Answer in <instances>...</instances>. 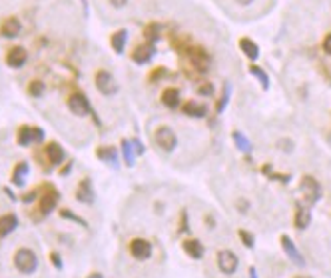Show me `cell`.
Returning <instances> with one entry per match:
<instances>
[{"label": "cell", "instance_id": "8", "mask_svg": "<svg viewBox=\"0 0 331 278\" xmlns=\"http://www.w3.org/2000/svg\"><path fill=\"white\" fill-rule=\"evenodd\" d=\"M281 246H283L285 254H288L290 258L293 260V264H297L299 268H303V266H305V260H303V256L299 254L297 246H295V244L292 242V238H290V236H281Z\"/></svg>", "mask_w": 331, "mask_h": 278}, {"label": "cell", "instance_id": "18", "mask_svg": "<svg viewBox=\"0 0 331 278\" xmlns=\"http://www.w3.org/2000/svg\"><path fill=\"white\" fill-rule=\"evenodd\" d=\"M152 58V48L150 44H140L134 48V52H132V60H136L138 64H144Z\"/></svg>", "mask_w": 331, "mask_h": 278}, {"label": "cell", "instance_id": "21", "mask_svg": "<svg viewBox=\"0 0 331 278\" xmlns=\"http://www.w3.org/2000/svg\"><path fill=\"white\" fill-rule=\"evenodd\" d=\"M26 174H28V164L26 162H20V164H16V170H14V184L16 186H24V178H26Z\"/></svg>", "mask_w": 331, "mask_h": 278}, {"label": "cell", "instance_id": "36", "mask_svg": "<svg viewBox=\"0 0 331 278\" xmlns=\"http://www.w3.org/2000/svg\"><path fill=\"white\" fill-rule=\"evenodd\" d=\"M235 2H237V4H241V6H246V4H252L253 0H235Z\"/></svg>", "mask_w": 331, "mask_h": 278}, {"label": "cell", "instance_id": "5", "mask_svg": "<svg viewBox=\"0 0 331 278\" xmlns=\"http://www.w3.org/2000/svg\"><path fill=\"white\" fill-rule=\"evenodd\" d=\"M68 108L74 116H86L88 112H90V102H88V98L82 94V92H72L68 96Z\"/></svg>", "mask_w": 331, "mask_h": 278}, {"label": "cell", "instance_id": "6", "mask_svg": "<svg viewBox=\"0 0 331 278\" xmlns=\"http://www.w3.org/2000/svg\"><path fill=\"white\" fill-rule=\"evenodd\" d=\"M28 60V52L24 46H12L6 52V64L10 68H22Z\"/></svg>", "mask_w": 331, "mask_h": 278}, {"label": "cell", "instance_id": "26", "mask_svg": "<svg viewBox=\"0 0 331 278\" xmlns=\"http://www.w3.org/2000/svg\"><path fill=\"white\" fill-rule=\"evenodd\" d=\"M128 2H130V0H104V4H106L110 10H114V12H118V10L126 8V6H128Z\"/></svg>", "mask_w": 331, "mask_h": 278}, {"label": "cell", "instance_id": "1", "mask_svg": "<svg viewBox=\"0 0 331 278\" xmlns=\"http://www.w3.org/2000/svg\"><path fill=\"white\" fill-rule=\"evenodd\" d=\"M14 266L22 272V274H34L38 268V256L32 248L22 246L14 252Z\"/></svg>", "mask_w": 331, "mask_h": 278}, {"label": "cell", "instance_id": "23", "mask_svg": "<svg viewBox=\"0 0 331 278\" xmlns=\"http://www.w3.org/2000/svg\"><path fill=\"white\" fill-rule=\"evenodd\" d=\"M124 42H126V30H120V32H116V34L112 36V48H114L118 54L124 50Z\"/></svg>", "mask_w": 331, "mask_h": 278}, {"label": "cell", "instance_id": "12", "mask_svg": "<svg viewBox=\"0 0 331 278\" xmlns=\"http://www.w3.org/2000/svg\"><path fill=\"white\" fill-rule=\"evenodd\" d=\"M46 154H48L50 164H54V166L62 164V162H64V158H66V152L62 150V146H60L58 142H50V144L46 146Z\"/></svg>", "mask_w": 331, "mask_h": 278}, {"label": "cell", "instance_id": "35", "mask_svg": "<svg viewBox=\"0 0 331 278\" xmlns=\"http://www.w3.org/2000/svg\"><path fill=\"white\" fill-rule=\"evenodd\" d=\"M50 260H52V264H56V268H62V260H60V256L56 252L50 254Z\"/></svg>", "mask_w": 331, "mask_h": 278}, {"label": "cell", "instance_id": "27", "mask_svg": "<svg viewBox=\"0 0 331 278\" xmlns=\"http://www.w3.org/2000/svg\"><path fill=\"white\" fill-rule=\"evenodd\" d=\"M234 140H235V144H237V148L241 152H250V142H248V138H244L239 132H234Z\"/></svg>", "mask_w": 331, "mask_h": 278}, {"label": "cell", "instance_id": "32", "mask_svg": "<svg viewBox=\"0 0 331 278\" xmlns=\"http://www.w3.org/2000/svg\"><path fill=\"white\" fill-rule=\"evenodd\" d=\"M323 52L331 56V34H327V36L323 38Z\"/></svg>", "mask_w": 331, "mask_h": 278}, {"label": "cell", "instance_id": "10", "mask_svg": "<svg viewBox=\"0 0 331 278\" xmlns=\"http://www.w3.org/2000/svg\"><path fill=\"white\" fill-rule=\"evenodd\" d=\"M301 188H303L305 196H307V200H310V202L319 200V196H321V188H319V184H317L312 176H305V178L301 180Z\"/></svg>", "mask_w": 331, "mask_h": 278}, {"label": "cell", "instance_id": "17", "mask_svg": "<svg viewBox=\"0 0 331 278\" xmlns=\"http://www.w3.org/2000/svg\"><path fill=\"white\" fill-rule=\"evenodd\" d=\"M184 112L188 116H194V118H204L208 114V106L206 104H197V102H188L184 106Z\"/></svg>", "mask_w": 331, "mask_h": 278}, {"label": "cell", "instance_id": "33", "mask_svg": "<svg viewBox=\"0 0 331 278\" xmlns=\"http://www.w3.org/2000/svg\"><path fill=\"white\" fill-rule=\"evenodd\" d=\"M32 138H34V142H42L44 132L40 130V128H32Z\"/></svg>", "mask_w": 331, "mask_h": 278}, {"label": "cell", "instance_id": "19", "mask_svg": "<svg viewBox=\"0 0 331 278\" xmlns=\"http://www.w3.org/2000/svg\"><path fill=\"white\" fill-rule=\"evenodd\" d=\"M78 200L80 202H86V204H92L94 200H96V196H94V190L90 188V182H82L80 184V188H78Z\"/></svg>", "mask_w": 331, "mask_h": 278}, {"label": "cell", "instance_id": "37", "mask_svg": "<svg viewBox=\"0 0 331 278\" xmlns=\"http://www.w3.org/2000/svg\"><path fill=\"white\" fill-rule=\"evenodd\" d=\"M88 278H104V276H102L100 272H92V274H90V276H88Z\"/></svg>", "mask_w": 331, "mask_h": 278}, {"label": "cell", "instance_id": "34", "mask_svg": "<svg viewBox=\"0 0 331 278\" xmlns=\"http://www.w3.org/2000/svg\"><path fill=\"white\" fill-rule=\"evenodd\" d=\"M214 92V86H212V84H204V86L200 88V94H204V96H210Z\"/></svg>", "mask_w": 331, "mask_h": 278}, {"label": "cell", "instance_id": "24", "mask_svg": "<svg viewBox=\"0 0 331 278\" xmlns=\"http://www.w3.org/2000/svg\"><path fill=\"white\" fill-rule=\"evenodd\" d=\"M98 156H100V160H106V162H110L112 166H116V150L114 148H100L98 150Z\"/></svg>", "mask_w": 331, "mask_h": 278}, {"label": "cell", "instance_id": "31", "mask_svg": "<svg viewBox=\"0 0 331 278\" xmlns=\"http://www.w3.org/2000/svg\"><path fill=\"white\" fill-rule=\"evenodd\" d=\"M60 214H62L64 218H70V220H74V222H78L80 226H86V222H84L82 218H78L76 214H72V212H70V210H62V212H60Z\"/></svg>", "mask_w": 331, "mask_h": 278}, {"label": "cell", "instance_id": "29", "mask_svg": "<svg viewBox=\"0 0 331 278\" xmlns=\"http://www.w3.org/2000/svg\"><path fill=\"white\" fill-rule=\"evenodd\" d=\"M122 150H124L126 164H128V166H134V158H132L134 154H132V150H130V142H128V140H124V142H122Z\"/></svg>", "mask_w": 331, "mask_h": 278}, {"label": "cell", "instance_id": "9", "mask_svg": "<svg viewBox=\"0 0 331 278\" xmlns=\"http://www.w3.org/2000/svg\"><path fill=\"white\" fill-rule=\"evenodd\" d=\"M20 32H22V24L16 16H8L2 22V26H0V34L4 38H16Z\"/></svg>", "mask_w": 331, "mask_h": 278}, {"label": "cell", "instance_id": "22", "mask_svg": "<svg viewBox=\"0 0 331 278\" xmlns=\"http://www.w3.org/2000/svg\"><path fill=\"white\" fill-rule=\"evenodd\" d=\"M30 142H34V138H32V128H30V126H22V128H18V144L28 146Z\"/></svg>", "mask_w": 331, "mask_h": 278}, {"label": "cell", "instance_id": "30", "mask_svg": "<svg viewBox=\"0 0 331 278\" xmlns=\"http://www.w3.org/2000/svg\"><path fill=\"white\" fill-rule=\"evenodd\" d=\"M239 236H241V242H244L248 248H253L255 240H253V234L252 232H246V230H239Z\"/></svg>", "mask_w": 331, "mask_h": 278}, {"label": "cell", "instance_id": "13", "mask_svg": "<svg viewBox=\"0 0 331 278\" xmlns=\"http://www.w3.org/2000/svg\"><path fill=\"white\" fill-rule=\"evenodd\" d=\"M56 198H58L56 192H48V194H44V196L38 200V208H40V212H42L44 216L50 214V212L56 208Z\"/></svg>", "mask_w": 331, "mask_h": 278}, {"label": "cell", "instance_id": "15", "mask_svg": "<svg viewBox=\"0 0 331 278\" xmlns=\"http://www.w3.org/2000/svg\"><path fill=\"white\" fill-rule=\"evenodd\" d=\"M239 46H241V52H244L250 60H257L259 48H257V44H255L253 40H250V38H241V40H239Z\"/></svg>", "mask_w": 331, "mask_h": 278}, {"label": "cell", "instance_id": "3", "mask_svg": "<svg viewBox=\"0 0 331 278\" xmlns=\"http://www.w3.org/2000/svg\"><path fill=\"white\" fill-rule=\"evenodd\" d=\"M154 138H156V144L164 152H174L175 146H178V136H175V132L170 126H160L156 134H154Z\"/></svg>", "mask_w": 331, "mask_h": 278}, {"label": "cell", "instance_id": "28", "mask_svg": "<svg viewBox=\"0 0 331 278\" xmlns=\"http://www.w3.org/2000/svg\"><path fill=\"white\" fill-rule=\"evenodd\" d=\"M250 72H252V74H255V76H257V80H259V82L263 84V88L268 90L270 82H268V76H266V72H263L261 68H257V66H252V68H250Z\"/></svg>", "mask_w": 331, "mask_h": 278}, {"label": "cell", "instance_id": "25", "mask_svg": "<svg viewBox=\"0 0 331 278\" xmlns=\"http://www.w3.org/2000/svg\"><path fill=\"white\" fill-rule=\"evenodd\" d=\"M28 94L30 96H42L44 94V82L42 80H32L30 82V86H28Z\"/></svg>", "mask_w": 331, "mask_h": 278}, {"label": "cell", "instance_id": "16", "mask_svg": "<svg viewBox=\"0 0 331 278\" xmlns=\"http://www.w3.org/2000/svg\"><path fill=\"white\" fill-rule=\"evenodd\" d=\"M184 250L188 252V256H192V258H202V256H204V246H202L200 240H195V238L186 240L184 242Z\"/></svg>", "mask_w": 331, "mask_h": 278}, {"label": "cell", "instance_id": "14", "mask_svg": "<svg viewBox=\"0 0 331 278\" xmlns=\"http://www.w3.org/2000/svg\"><path fill=\"white\" fill-rule=\"evenodd\" d=\"M310 222H312V212H310V208L299 202V204H297V214H295V226L303 230V228L310 226Z\"/></svg>", "mask_w": 331, "mask_h": 278}, {"label": "cell", "instance_id": "2", "mask_svg": "<svg viewBox=\"0 0 331 278\" xmlns=\"http://www.w3.org/2000/svg\"><path fill=\"white\" fill-rule=\"evenodd\" d=\"M94 84H96V88H98V92L102 96H114V94H118V82H116L114 74L110 72V70H106V68H100L96 72Z\"/></svg>", "mask_w": 331, "mask_h": 278}, {"label": "cell", "instance_id": "7", "mask_svg": "<svg viewBox=\"0 0 331 278\" xmlns=\"http://www.w3.org/2000/svg\"><path fill=\"white\" fill-rule=\"evenodd\" d=\"M130 254L134 256L136 260H148L152 256V244L144 238H134L130 242Z\"/></svg>", "mask_w": 331, "mask_h": 278}, {"label": "cell", "instance_id": "4", "mask_svg": "<svg viewBox=\"0 0 331 278\" xmlns=\"http://www.w3.org/2000/svg\"><path fill=\"white\" fill-rule=\"evenodd\" d=\"M217 266L224 274H234L239 266V258L232 250H219L217 252Z\"/></svg>", "mask_w": 331, "mask_h": 278}, {"label": "cell", "instance_id": "38", "mask_svg": "<svg viewBox=\"0 0 331 278\" xmlns=\"http://www.w3.org/2000/svg\"><path fill=\"white\" fill-rule=\"evenodd\" d=\"M250 276H252V278H257V274H255V270H253V268L250 270Z\"/></svg>", "mask_w": 331, "mask_h": 278}, {"label": "cell", "instance_id": "11", "mask_svg": "<svg viewBox=\"0 0 331 278\" xmlns=\"http://www.w3.org/2000/svg\"><path fill=\"white\" fill-rule=\"evenodd\" d=\"M18 226V216L16 214H4L0 218V238H6L10 232H14Z\"/></svg>", "mask_w": 331, "mask_h": 278}, {"label": "cell", "instance_id": "39", "mask_svg": "<svg viewBox=\"0 0 331 278\" xmlns=\"http://www.w3.org/2000/svg\"><path fill=\"white\" fill-rule=\"evenodd\" d=\"M295 278H310V276H295Z\"/></svg>", "mask_w": 331, "mask_h": 278}, {"label": "cell", "instance_id": "20", "mask_svg": "<svg viewBox=\"0 0 331 278\" xmlns=\"http://www.w3.org/2000/svg\"><path fill=\"white\" fill-rule=\"evenodd\" d=\"M162 102L168 106V108H178V106H180V92L175 90V88H168V90H164V94H162Z\"/></svg>", "mask_w": 331, "mask_h": 278}]
</instances>
